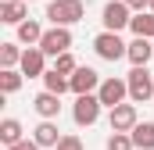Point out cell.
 <instances>
[{
	"instance_id": "obj_1",
	"label": "cell",
	"mask_w": 154,
	"mask_h": 150,
	"mask_svg": "<svg viewBox=\"0 0 154 150\" xmlns=\"http://www.w3.org/2000/svg\"><path fill=\"white\" fill-rule=\"evenodd\" d=\"M82 18H86V4L82 0H50L47 4V22L57 25V29H72Z\"/></svg>"
},
{
	"instance_id": "obj_2",
	"label": "cell",
	"mask_w": 154,
	"mask_h": 150,
	"mask_svg": "<svg viewBox=\"0 0 154 150\" xmlns=\"http://www.w3.org/2000/svg\"><path fill=\"white\" fill-rule=\"evenodd\" d=\"M100 22H104V32H122V29H129L133 11H129L125 0H108L104 11H100Z\"/></svg>"
},
{
	"instance_id": "obj_3",
	"label": "cell",
	"mask_w": 154,
	"mask_h": 150,
	"mask_svg": "<svg viewBox=\"0 0 154 150\" xmlns=\"http://www.w3.org/2000/svg\"><path fill=\"white\" fill-rule=\"evenodd\" d=\"M93 50H97L100 61H122L129 54V43L118 32H100V36H93Z\"/></svg>"
},
{
	"instance_id": "obj_4",
	"label": "cell",
	"mask_w": 154,
	"mask_h": 150,
	"mask_svg": "<svg viewBox=\"0 0 154 150\" xmlns=\"http://www.w3.org/2000/svg\"><path fill=\"white\" fill-rule=\"evenodd\" d=\"M125 82H129V100L133 104H147L154 97V75L147 68H133L125 75Z\"/></svg>"
},
{
	"instance_id": "obj_5",
	"label": "cell",
	"mask_w": 154,
	"mask_h": 150,
	"mask_svg": "<svg viewBox=\"0 0 154 150\" xmlns=\"http://www.w3.org/2000/svg\"><path fill=\"white\" fill-rule=\"evenodd\" d=\"M97 97H100V104H104L108 111H115L118 104H125V97H129V82H125V79H118V75H108V79L100 82Z\"/></svg>"
},
{
	"instance_id": "obj_6",
	"label": "cell",
	"mask_w": 154,
	"mask_h": 150,
	"mask_svg": "<svg viewBox=\"0 0 154 150\" xmlns=\"http://www.w3.org/2000/svg\"><path fill=\"white\" fill-rule=\"evenodd\" d=\"M39 50H43L47 57H61V54H68V50H72V29H57V25H50V29L43 32Z\"/></svg>"
},
{
	"instance_id": "obj_7",
	"label": "cell",
	"mask_w": 154,
	"mask_h": 150,
	"mask_svg": "<svg viewBox=\"0 0 154 150\" xmlns=\"http://www.w3.org/2000/svg\"><path fill=\"white\" fill-rule=\"evenodd\" d=\"M100 97L97 93H86V97H75V104H72V118H75V125H97V118H100Z\"/></svg>"
},
{
	"instance_id": "obj_8",
	"label": "cell",
	"mask_w": 154,
	"mask_h": 150,
	"mask_svg": "<svg viewBox=\"0 0 154 150\" xmlns=\"http://www.w3.org/2000/svg\"><path fill=\"white\" fill-rule=\"evenodd\" d=\"M68 82H72V93H75V97H86V93H97L104 79H100V72H93L90 64H79V72L72 75Z\"/></svg>"
},
{
	"instance_id": "obj_9",
	"label": "cell",
	"mask_w": 154,
	"mask_h": 150,
	"mask_svg": "<svg viewBox=\"0 0 154 150\" xmlns=\"http://www.w3.org/2000/svg\"><path fill=\"white\" fill-rule=\"evenodd\" d=\"M18 72H22V75H29V79H43V75H47V54H43L39 46H25Z\"/></svg>"
},
{
	"instance_id": "obj_10",
	"label": "cell",
	"mask_w": 154,
	"mask_h": 150,
	"mask_svg": "<svg viewBox=\"0 0 154 150\" xmlns=\"http://www.w3.org/2000/svg\"><path fill=\"white\" fill-rule=\"evenodd\" d=\"M111 132H133L136 125H140V114H136V104H118L115 111H111Z\"/></svg>"
},
{
	"instance_id": "obj_11",
	"label": "cell",
	"mask_w": 154,
	"mask_h": 150,
	"mask_svg": "<svg viewBox=\"0 0 154 150\" xmlns=\"http://www.w3.org/2000/svg\"><path fill=\"white\" fill-rule=\"evenodd\" d=\"M0 22L4 25H22V22H29V0H7V4H0Z\"/></svg>"
},
{
	"instance_id": "obj_12",
	"label": "cell",
	"mask_w": 154,
	"mask_h": 150,
	"mask_svg": "<svg viewBox=\"0 0 154 150\" xmlns=\"http://www.w3.org/2000/svg\"><path fill=\"white\" fill-rule=\"evenodd\" d=\"M129 64L133 68H147L151 64V57H154V39H136L133 36V43H129Z\"/></svg>"
},
{
	"instance_id": "obj_13",
	"label": "cell",
	"mask_w": 154,
	"mask_h": 150,
	"mask_svg": "<svg viewBox=\"0 0 154 150\" xmlns=\"http://www.w3.org/2000/svg\"><path fill=\"white\" fill-rule=\"evenodd\" d=\"M32 107H36V114L43 118V122H54L57 114H61V97L57 93H36V100H32Z\"/></svg>"
},
{
	"instance_id": "obj_14",
	"label": "cell",
	"mask_w": 154,
	"mask_h": 150,
	"mask_svg": "<svg viewBox=\"0 0 154 150\" xmlns=\"http://www.w3.org/2000/svg\"><path fill=\"white\" fill-rule=\"evenodd\" d=\"M32 140L39 143V150H43V147H50V150H54L61 140H65V136L57 132V122H39L36 129H32Z\"/></svg>"
},
{
	"instance_id": "obj_15",
	"label": "cell",
	"mask_w": 154,
	"mask_h": 150,
	"mask_svg": "<svg viewBox=\"0 0 154 150\" xmlns=\"http://www.w3.org/2000/svg\"><path fill=\"white\" fill-rule=\"evenodd\" d=\"M129 32H133L136 39H154V11H140V14H133Z\"/></svg>"
},
{
	"instance_id": "obj_16",
	"label": "cell",
	"mask_w": 154,
	"mask_h": 150,
	"mask_svg": "<svg viewBox=\"0 0 154 150\" xmlns=\"http://www.w3.org/2000/svg\"><path fill=\"white\" fill-rule=\"evenodd\" d=\"M22 140H25L22 122H18V118H4V122H0V143H4V147H14V143H22Z\"/></svg>"
},
{
	"instance_id": "obj_17",
	"label": "cell",
	"mask_w": 154,
	"mask_h": 150,
	"mask_svg": "<svg viewBox=\"0 0 154 150\" xmlns=\"http://www.w3.org/2000/svg\"><path fill=\"white\" fill-rule=\"evenodd\" d=\"M43 32H47V29L39 25L36 18H29V22L18 25V43H25V46H39V43H43Z\"/></svg>"
},
{
	"instance_id": "obj_18",
	"label": "cell",
	"mask_w": 154,
	"mask_h": 150,
	"mask_svg": "<svg viewBox=\"0 0 154 150\" xmlns=\"http://www.w3.org/2000/svg\"><path fill=\"white\" fill-rule=\"evenodd\" d=\"M22 82H25V75L18 72V68H0V93H4V97L18 93V89H22Z\"/></svg>"
},
{
	"instance_id": "obj_19",
	"label": "cell",
	"mask_w": 154,
	"mask_h": 150,
	"mask_svg": "<svg viewBox=\"0 0 154 150\" xmlns=\"http://www.w3.org/2000/svg\"><path fill=\"white\" fill-rule=\"evenodd\" d=\"M129 136H133L136 150H154V122H140Z\"/></svg>"
},
{
	"instance_id": "obj_20",
	"label": "cell",
	"mask_w": 154,
	"mask_h": 150,
	"mask_svg": "<svg viewBox=\"0 0 154 150\" xmlns=\"http://www.w3.org/2000/svg\"><path fill=\"white\" fill-rule=\"evenodd\" d=\"M43 89L61 97V93H68V89H72V82H68V75H61V72H54V68H50V72L43 75Z\"/></svg>"
},
{
	"instance_id": "obj_21",
	"label": "cell",
	"mask_w": 154,
	"mask_h": 150,
	"mask_svg": "<svg viewBox=\"0 0 154 150\" xmlns=\"http://www.w3.org/2000/svg\"><path fill=\"white\" fill-rule=\"evenodd\" d=\"M22 46L18 43H0V68H18L22 64Z\"/></svg>"
},
{
	"instance_id": "obj_22",
	"label": "cell",
	"mask_w": 154,
	"mask_h": 150,
	"mask_svg": "<svg viewBox=\"0 0 154 150\" xmlns=\"http://www.w3.org/2000/svg\"><path fill=\"white\" fill-rule=\"evenodd\" d=\"M54 72L68 75V79H72V75L79 72V61H75V57H72V50H68V54H61V57H54Z\"/></svg>"
},
{
	"instance_id": "obj_23",
	"label": "cell",
	"mask_w": 154,
	"mask_h": 150,
	"mask_svg": "<svg viewBox=\"0 0 154 150\" xmlns=\"http://www.w3.org/2000/svg\"><path fill=\"white\" fill-rule=\"evenodd\" d=\"M108 150H136V143H133L129 132H111L108 136Z\"/></svg>"
},
{
	"instance_id": "obj_24",
	"label": "cell",
	"mask_w": 154,
	"mask_h": 150,
	"mask_svg": "<svg viewBox=\"0 0 154 150\" xmlns=\"http://www.w3.org/2000/svg\"><path fill=\"white\" fill-rule=\"evenodd\" d=\"M54 150H86V147H82V140H79V136H72V132H68V136H65Z\"/></svg>"
},
{
	"instance_id": "obj_25",
	"label": "cell",
	"mask_w": 154,
	"mask_h": 150,
	"mask_svg": "<svg viewBox=\"0 0 154 150\" xmlns=\"http://www.w3.org/2000/svg\"><path fill=\"white\" fill-rule=\"evenodd\" d=\"M4 150H39L36 140H22V143H14V147H4Z\"/></svg>"
},
{
	"instance_id": "obj_26",
	"label": "cell",
	"mask_w": 154,
	"mask_h": 150,
	"mask_svg": "<svg viewBox=\"0 0 154 150\" xmlns=\"http://www.w3.org/2000/svg\"><path fill=\"white\" fill-rule=\"evenodd\" d=\"M151 11H154V0H151Z\"/></svg>"
},
{
	"instance_id": "obj_27",
	"label": "cell",
	"mask_w": 154,
	"mask_h": 150,
	"mask_svg": "<svg viewBox=\"0 0 154 150\" xmlns=\"http://www.w3.org/2000/svg\"><path fill=\"white\" fill-rule=\"evenodd\" d=\"M0 4H7V0H0Z\"/></svg>"
},
{
	"instance_id": "obj_28",
	"label": "cell",
	"mask_w": 154,
	"mask_h": 150,
	"mask_svg": "<svg viewBox=\"0 0 154 150\" xmlns=\"http://www.w3.org/2000/svg\"><path fill=\"white\" fill-rule=\"evenodd\" d=\"M29 4H32V0H29Z\"/></svg>"
}]
</instances>
